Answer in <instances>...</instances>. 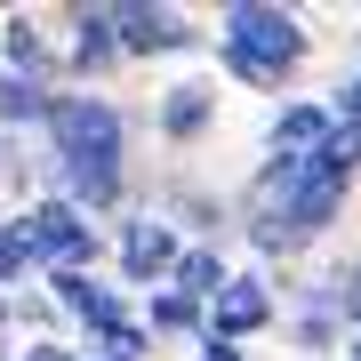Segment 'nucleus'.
I'll list each match as a JSON object with an SVG mask.
<instances>
[{"label":"nucleus","instance_id":"obj_1","mask_svg":"<svg viewBox=\"0 0 361 361\" xmlns=\"http://www.w3.org/2000/svg\"><path fill=\"white\" fill-rule=\"evenodd\" d=\"M40 153H49V193H65L104 233L145 209L137 201V121L104 89H56L49 121H40Z\"/></svg>","mask_w":361,"mask_h":361},{"label":"nucleus","instance_id":"obj_2","mask_svg":"<svg viewBox=\"0 0 361 361\" xmlns=\"http://www.w3.org/2000/svg\"><path fill=\"white\" fill-rule=\"evenodd\" d=\"M305 56H313L305 16L273 8V0H225V16H217V73L225 80H241V89L281 104V97H297L289 80H297Z\"/></svg>","mask_w":361,"mask_h":361},{"label":"nucleus","instance_id":"obj_3","mask_svg":"<svg viewBox=\"0 0 361 361\" xmlns=\"http://www.w3.org/2000/svg\"><path fill=\"white\" fill-rule=\"evenodd\" d=\"M16 225H25L32 249H40V281H49V273H104V265H113V233H104L97 217H80L65 193L25 201Z\"/></svg>","mask_w":361,"mask_h":361},{"label":"nucleus","instance_id":"obj_4","mask_svg":"<svg viewBox=\"0 0 361 361\" xmlns=\"http://www.w3.org/2000/svg\"><path fill=\"white\" fill-rule=\"evenodd\" d=\"M177 257H185V233L169 225L153 201H145L137 217H121V225H113V265H104V273H113L121 289L153 297V289H169V281H177Z\"/></svg>","mask_w":361,"mask_h":361},{"label":"nucleus","instance_id":"obj_5","mask_svg":"<svg viewBox=\"0 0 361 361\" xmlns=\"http://www.w3.org/2000/svg\"><path fill=\"white\" fill-rule=\"evenodd\" d=\"M129 65H153V56H193V49H217V32L185 8H161V0H104Z\"/></svg>","mask_w":361,"mask_h":361},{"label":"nucleus","instance_id":"obj_6","mask_svg":"<svg viewBox=\"0 0 361 361\" xmlns=\"http://www.w3.org/2000/svg\"><path fill=\"white\" fill-rule=\"evenodd\" d=\"M153 209H161V217L185 233V241H209V249H233V241H241V201H233L225 185L169 177L161 193H153Z\"/></svg>","mask_w":361,"mask_h":361},{"label":"nucleus","instance_id":"obj_7","mask_svg":"<svg viewBox=\"0 0 361 361\" xmlns=\"http://www.w3.org/2000/svg\"><path fill=\"white\" fill-rule=\"evenodd\" d=\"M281 289H273V273H257V265H241L233 273V289L209 305V337H225V345H257V337H281Z\"/></svg>","mask_w":361,"mask_h":361},{"label":"nucleus","instance_id":"obj_8","mask_svg":"<svg viewBox=\"0 0 361 361\" xmlns=\"http://www.w3.org/2000/svg\"><path fill=\"white\" fill-rule=\"evenodd\" d=\"M56 32H65V89H97V80H113L129 65V49H121L113 16H104V0H80V8L56 16Z\"/></svg>","mask_w":361,"mask_h":361},{"label":"nucleus","instance_id":"obj_9","mask_svg":"<svg viewBox=\"0 0 361 361\" xmlns=\"http://www.w3.org/2000/svg\"><path fill=\"white\" fill-rule=\"evenodd\" d=\"M217 104H225V89H217V73H177V80H161V97H153V129H161V145H201L209 129H217Z\"/></svg>","mask_w":361,"mask_h":361},{"label":"nucleus","instance_id":"obj_10","mask_svg":"<svg viewBox=\"0 0 361 361\" xmlns=\"http://www.w3.org/2000/svg\"><path fill=\"white\" fill-rule=\"evenodd\" d=\"M281 337H289V353H305V361H329V353H345V305L329 297L322 273H305V289L289 297V313H281Z\"/></svg>","mask_w":361,"mask_h":361},{"label":"nucleus","instance_id":"obj_11","mask_svg":"<svg viewBox=\"0 0 361 361\" xmlns=\"http://www.w3.org/2000/svg\"><path fill=\"white\" fill-rule=\"evenodd\" d=\"M0 65L40 80V89H65V32L40 25V16H25V8L0 16Z\"/></svg>","mask_w":361,"mask_h":361},{"label":"nucleus","instance_id":"obj_12","mask_svg":"<svg viewBox=\"0 0 361 361\" xmlns=\"http://www.w3.org/2000/svg\"><path fill=\"white\" fill-rule=\"evenodd\" d=\"M329 129H337L329 97H281L273 121H265V153H273V161H313V153L329 145Z\"/></svg>","mask_w":361,"mask_h":361},{"label":"nucleus","instance_id":"obj_13","mask_svg":"<svg viewBox=\"0 0 361 361\" xmlns=\"http://www.w3.org/2000/svg\"><path fill=\"white\" fill-rule=\"evenodd\" d=\"M137 322H145L153 345H201V337H209V305H193L185 289H153L137 305Z\"/></svg>","mask_w":361,"mask_h":361},{"label":"nucleus","instance_id":"obj_14","mask_svg":"<svg viewBox=\"0 0 361 361\" xmlns=\"http://www.w3.org/2000/svg\"><path fill=\"white\" fill-rule=\"evenodd\" d=\"M233 273H241V265H233L225 249H209V241H185V257H177V281H169V289H185L193 305H217V297L233 289Z\"/></svg>","mask_w":361,"mask_h":361},{"label":"nucleus","instance_id":"obj_15","mask_svg":"<svg viewBox=\"0 0 361 361\" xmlns=\"http://www.w3.org/2000/svg\"><path fill=\"white\" fill-rule=\"evenodd\" d=\"M32 281H40V249H32V233L16 225V209H8V217H0V297H16Z\"/></svg>","mask_w":361,"mask_h":361},{"label":"nucleus","instance_id":"obj_16","mask_svg":"<svg viewBox=\"0 0 361 361\" xmlns=\"http://www.w3.org/2000/svg\"><path fill=\"white\" fill-rule=\"evenodd\" d=\"M80 353H89V361H153L161 345H153V337H145V322H137V313H129V322H113V329H97V337H89V345H80Z\"/></svg>","mask_w":361,"mask_h":361},{"label":"nucleus","instance_id":"obj_17","mask_svg":"<svg viewBox=\"0 0 361 361\" xmlns=\"http://www.w3.org/2000/svg\"><path fill=\"white\" fill-rule=\"evenodd\" d=\"M322 97H329V113H337V121H361V65H345Z\"/></svg>","mask_w":361,"mask_h":361},{"label":"nucleus","instance_id":"obj_18","mask_svg":"<svg viewBox=\"0 0 361 361\" xmlns=\"http://www.w3.org/2000/svg\"><path fill=\"white\" fill-rule=\"evenodd\" d=\"M16 361H89L73 345V337H25V345H16Z\"/></svg>","mask_w":361,"mask_h":361},{"label":"nucleus","instance_id":"obj_19","mask_svg":"<svg viewBox=\"0 0 361 361\" xmlns=\"http://www.w3.org/2000/svg\"><path fill=\"white\" fill-rule=\"evenodd\" d=\"M193 361H249V353H241V345H225V337H201Z\"/></svg>","mask_w":361,"mask_h":361},{"label":"nucleus","instance_id":"obj_20","mask_svg":"<svg viewBox=\"0 0 361 361\" xmlns=\"http://www.w3.org/2000/svg\"><path fill=\"white\" fill-rule=\"evenodd\" d=\"M345 361H361V329H353V337H345Z\"/></svg>","mask_w":361,"mask_h":361}]
</instances>
